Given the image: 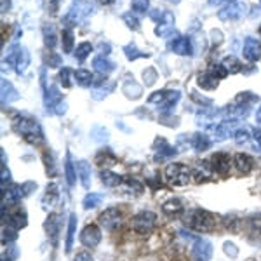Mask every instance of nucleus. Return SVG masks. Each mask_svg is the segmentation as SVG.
<instances>
[{"label":"nucleus","instance_id":"1","mask_svg":"<svg viewBox=\"0 0 261 261\" xmlns=\"http://www.w3.org/2000/svg\"><path fill=\"white\" fill-rule=\"evenodd\" d=\"M12 127H14V130L23 138L24 141L30 143V145L44 143V133H42V127L39 125V122L30 119V117L18 115L14 119V122H12Z\"/></svg>","mask_w":261,"mask_h":261},{"label":"nucleus","instance_id":"2","mask_svg":"<svg viewBox=\"0 0 261 261\" xmlns=\"http://www.w3.org/2000/svg\"><path fill=\"white\" fill-rule=\"evenodd\" d=\"M185 223L188 225V228L195 231H211L216 226V218L204 209H193L185 218Z\"/></svg>","mask_w":261,"mask_h":261},{"label":"nucleus","instance_id":"3","mask_svg":"<svg viewBox=\"0 0 261 261\" xmlns=\"http://www.w3.org/2000/svg\"><path fill=\"white\" fill-rule=\"evenodd\" d=\"M192 178V169L185 164H169L166 167V179L171 187H187Z\"/></svg>","mask_w":261,"mask_h":261},{"label":"nucleus","instance_id":"4","mask_svg":"<svg viewBox=\"0 0 261 261\" xmlns=\"http://www.w3.org/2000/svg\"><path fill=\"white\" fill-rule=\"evenodd\" d=\"M155 223H157V216H155V213L141 211V213H138L136 216L133 218L130 226H133V230L136 231V233L146 235V233H150V231L155 228Z\"/></svg>","mask_w":261,"mask_h":261},{"label":"nucleus","instance_id":"5","mask_svg":"<svg viewBox=\"0 0 261 261\" xmlns=\"http://www.w3.org/2000/svg\"><path fill=\"white\" fill-rule=\"evenodd\" d=\"M92 11H94L92 4H87V2L75 4V6L70 9L68 14L65 16V24L66 27H77V24L82 23V21L86 19Z\"/></svg>","mask_w":261,"mask_h":261},{"label":"nucleus","instance_id":"6","mask_svg":"<svg viewBox=\"0 0 261 261\" xmlns=\"http://www.w3.org/2000/svg\"><path fill=\"white\" fill-rule=\"evenodd\" d=\"M179 92L178 91H159L153 92V94L148 98V103L151 105H159L161 110H169V108L174 107L179 99Z\"/></svg>","mask_w":261,"mask_h":261},{"label":"nucleus","instance_id":"7","mask_svg":"<svg viewBox=\"0 0 261 261\" xmlns=\"http://www.w3.org/2000/svg\"><path fill=\"white\" fill-rule=\"evenodd\" d=\"M247 12V6L242 2H230L218 12V18L223 21H239Z\"/></svg>","mask_w":261,"mask_h":261},{"label":"nucleus","instance_id":"8","mask_svg":"<svg viewBox=\"0 0 261 261\" xmlns=\"http://www.w3.org/2000/svg\"><path fill=\"white\" fill-rule=\"evenodd\" d=\"M237 120H225V122H220L216 125H211L209 130H211V136L214 141H223L226 138H230L231 134H235L237 130Z\"/></svg>","mask_w":261,"mask_h":261},{"label":"nucleus","instance_id":"9","mask_svg":"<svg viewBox=\"0 0 261 261\" xmlns=\"http://www.w3.org/2000/svg\"><path fill=\"white\" fill-rule=\"evenodd\" d=\"M99 223L103 228L107 230H115L120 226L122 223V213L117 207H108L99 214Z\"/></svg>","mask_w":261,"mask_h":261},{"label":"nucleus","instance_id":"10","mask_svg":"<svg viewBox=\"0 0 261 261\" xmlns=\"http://www.w3.org/2000/svg\"><path fill=\"white\" fill-rule=\"evenodd\" d=\"M44 226H45V233H47L50 244H53V246H58L60 233H61V214H49V218L45 220Z\"/></svg>","mask_w":261,"mask_h":261},{"label":"nucleus","instance_id":"11","mask_svg":"<svg viewBox=\"0 0 261 261\" xmlns=\"http://www.w3.org/2000/svg\"><path fill=\"white\" fill-rule=\"evenodd\" d=\"M192 254H193V259L195 261H211V258H213L211 242L205 241V239H195Z\"/></svg>","mask_w":261,"mask_h":261},{"label":"nucleus","instance_id":"12","mask_svg":"<svg viewBox=\"0 0 261 261\" xmlns=\"http://www.w3.org/2000/svg\"><path fill=\"white\" fill-rule=\"evenodd\" d=\"M209 164H211V169L214 172H220V174H226L231 167V159L228 153L225 151H218L209 157Z\"/></svg>","mask_w":261,"mask_h":261},{"label":"nucleus","instance_id":"13","mask_svg":"<svg viewBox=\"0 0 261 261\" xmlns=\"http://www.w3.org/2000/svg\"><path fill=\"white\" fill-rule=\"evenodd\" d=\"M81 242L86 247H89V249L98 247V244L101 242V230L96 225H87L81 231Z\"/></svg>","mask_w":261,"mask_h":261},{"label":"nucleus","instance_id":"14","mask_svg":"<svg viewBox=\"0 0 261 261\" xmlns=\"http://www.w3.org/2000/svg\"><path fill=\"white\" fill-rule=\"evenodd\" d=\"M24 193L21 190V185H9L7 188L2 190V207H11V205H16L18 202L23 199Z\"/></svg>","mask_w":261,"mask_h":261},{"label":"nucleus","instance_id":"15","mask_svg":"<svg viewBox=\"0 0 261 261\" xmlns=\"http://www.w3.org/2000/svg\"><path fill=\"white\" fill-rule=\"evenodd\" d=\"M244 58L247 61H258V58L261 56V42L258 39H252V37H247L244 40Z\"/></svg>","mask_w":261,"mask_h":261},{"label":"nucleus","instance_id":"16","mask_svg":"<svg viewBox=\"0 0 261 261\" xmlns=\"http://www.w3.org/2000/svg\"><path fill=\"white\" fill-rule=\"evenodd\" d=\"M169 49L172 53L179 54V56H190L193 53L192 40L188 39V37H176L174 40L169 42Z\"/></svg>","mask_w":261,"mask_h":261},{"label":"nucleus","instance_id":"17","mask_svg":"<svg viewBox=\"0 0 261 261\" xmlns=\"http://www.w3.org/2000/svg\"><path fill=\"white\" fill-rule=\"evenodd\" d=\"M213 172L214 171L211 169V164H209V161H204V162L197 164L195 169L192 171V176L197 183H205V181H209L213 178Z\"/></svg>","mask_w":261,"mask_h":261},{"label":"nucleus","instance_id":"18","mask_svg":"<svg viewBox=\"0 0 261 261\" xmlns=\"http://www.w3.org/2000/svg\"><path fill=\"white\" fill-rule=\"evenodd\" d=\"M153 148H155V151H157V161L159 162H162V161H166V159L174 157L176 155V148H172V146L164 140V138L155 141Z\"/></svg>","mask_w":261,"mask_h":261},{"label":"nucleus","instance_id":"19","mask_svg":"<svg viewBox=\"0 0 261 261\" xmlns=\"http://www.w3.org/2000/svg\"><path fill=\"white\" fill-rule=\"evenodd\" d=\"M27 223H28V218H27V211H24V209H16L14 213H11L9 216H7V225L16 230L24 228Z\"/></svg>","mask_w":261,"mask_h":261},{"label":"nucleus","instance_id":"20","mask_svg":"<svg viewBox=\"0 0 261 261\" xmlns=\"http://www.w3.org/2000/svg\"><path fill=\"white\" fill-rule=\"evenodd\" d=\"M45 108L50 112H54V108L58 107V105L61 103V94H60V89H58L56 86H50L45 89Z\"/></svg>","mask_w":261,"mask_h":261},{"label":"nucleus","instance_id":"21","mask_svg":"<svg viewBox=\"0 0 261 261\" xmlns=\"http://www.w3.org/2000/svg\"><path fill=\"white\" fill-rule=\"evenodd\" d=\"M155 33H157L159 37H167V35H171V33H174V18H172L171 12L164 14V19H161V24L157 27Z\"/></svg>","mask_w":261,"mask_h":261},{"label":"nucleus","instance_id":"22","mask_svg":"<svg viewBox=\"0 0 261 261\" xmlns=\"http://www.w3.org/2000/svg\"><path fill=\"white\" fill-rule=\"evenodd\" d=\"M120 187H122V190H124L125 193H129V195H133V197L140 195V193L143 192V185L138 179L130 178V176H125V178H122Z\"/></svg>","mask_w":261,"mask_h":261},{"label":"nucleus","instance_id":"23","mask_svg":"<svg viewBox=\"0 0 261 261\" xmlns=\"http://www.w3.org/2000/svg\"><path fill=\"white\" fill-rule=\"evenodd\" d=\"M58 200H60V190H58V185L50 183L47 187V190H45L42 205H44V209H50V207H54V205L58 204Z\"/></svg>","mask_w":261,"mask_h":261},{"label":"nucleus","instance_id":"24","mask_svg":"<svg viewBox=\"0 0 261 261\" xmlns=\"http://www.w3.org/2000/svg\"><path fill=\"white\" fill-rule=\"evenodd\" d=\"M233 164H235V167H237L239 172L247 174V172H251L252 166H254V161H252L251 155H247V153H237L233 159Z\"/></svg>","mask_w":261,"mask_h":261},{"label":"nucleus","instance_id":"25","mask_svg":"<svg viewBox=\"0 0 261 261\" xmlns=\"http://www.w3.org/2000/svg\"><path fill=\"white\" fill-rule=\"evenodd\" d=\"M77 172L79 178H81V183L84 188L91 187V164L87 161H79L77 162Z\"/></svg>","mask_w":261,"mask_h":261},{"label":"nucleus","instance_id":"26","mask_svg":"<svg viewBox=\"0 0 261 261\" xmlns=\"http://www.w3.org/2000/svg\"><path fill=\"white\" fill-rule=\"evenodd\" d=\"M99 179L103 181L105 187H110V188H115L119 187V185L122 183V178L119 174H115L113 171L110 169H101L99 171Z\"/></svg>","mask_w":261,"mask_h":261},{"label":"nucleus","instance_id":"27","mask_svg":"<svg viewBox=\"0 0 261 261\" xmlns=\"http://www.w3.org/2000/svg\"><path fill=\"white\" fill-rule=\"evenodd\" d=\"M92 66H94V70L98 71L101 75H107L110 73V71L115 68V65H113V61L108 60L107 56H98L94 58V61H92Z\"/></svg>","mask_w":261,"mask_h":261},{"label":"nucleus","instance_id":"28","mask_svg":"<svg viewBox=\"0 0 261 261\" xmlns=\"http://www.w3.org/2000/svg\"><path fill=\"white\" fill-rule=\"evenodd\" d=\"M18 98H19V94H18V91L14 89V86H12L11 82H7L6 79H2V103L7 105Z\"/></svg>","mask_w":261,"mask_h":261},{"label":"nucleus","instance_id":"29","mask_svg":"<svg viewBox=\"0 0 261 261\" xmlns=\"http://www.w3.org/2000/svg\"><path fill=\"white\" fill-rule=\"evenodd\" d=\"M44 32V42H45V47L53 50L56 47V40H58V35H56V27L54 24H44L42 28Z\"/></svg>","mask_w":261,"mask_h":261},{"label":"nucleus","instance_id":"30","mask_svg":"<svg viewBox=\"0 0 261 261\" xmlns=\"http://www.w3.org/2000/svg\"><path fill=\"white\" fill-rule=\"evenodd\" d=\"M197 82H199V86L202 87V89H205V91L216 89L218 84H220V81H218L216 77H213L209 71H205V73H200L199 79H197Z\"/></svg>","mask_w":261,"mask_h":261},{"label":"nucleus","instance_id":"31","mask_svg":"<svg viewBox=\"0 0 261 261\" xmlns=\"http://www.w3.org/2000/svg\"><path fill=\"white\" fill-rule=\"evenodd\" d=\"M249 103L246 105H231V107L226 108V113H228V119L231 117V120H237V119H242L249 113Z\"/></svg>","mask_w":261,"mask_h":261},{"label":"nucleus","instance_id":"32","mask_svg":"<svg viewBox=\"0 0 261 261\" xmlns=\"http://www.w3.org/2000/svg\"><path fill=\"white\" fill-rule=\"evenodd\" d=\"M183 209L185 207H183V202H181V199H169V200H166L162 204V211L166 214H169V216L179 214Z\"/></svg>","mask_w":261,"mask_h":261},{"label":"nucleus","instance_id":"33","mask_svg":"<svg viewBox=\"0 0 261 261\" xmlns=\"http://www.w3.org/2000/svg\"><path fill=\"white\" fill-rule=\"evenodd\" d=\"M65 178L68 181L70 187H73V185L77 183V171H75V167H73V161H71L70 151L66 153V161H65Z\"/></svg>","mask_w":261,"mask_h":261},{"label":"nucleus","instance_id":"34","mask_svg":"<svg viewBox=\"0 0 261 261\" xmlns=\"http://www.w3.org/2000/svg\"><path fill=\"white\" fill-rule=\"evenodd\" d=\"M192 145H193V148H195L197 151H205V150L211 148V140H209L205 134L199 133V134H195V136H193Z\"/></svg>","mask_w":261,"mask_h":261},{"label":"nucleus","instance_id":"35","mask_svg":"<svg viewBox=\"0 0 261 261\" xmlns=\"http://www.w3.org/2000/svg\"><path fill=\"white\" fill-rule=\"evenodd\" d=\"M113 87H115V82H107V84H103V86H99V87H96L94 91H92V98L94 99H105L108 94H112L113 92Z\"/></svg>","mask_w":261,"mask_h":261},{"label":"nucleus","instance_id":"36","mask_svg":"<svg viewBox=\"0 0 261 261\" xmlns=\"http://www.w3.org/2000/svg\"><path fill=\"white\" fill-rule=\"evenodd\" d=\"M75 228H77V216H75V214H70V221H68V233H66V246H65V251H66V252H70V251H71V246H73Z\"/></svg>","mask_w":261,"mask_h":261},{"label":"nucleus","instance_id":"37","mask_svg":"<svg viewBox=\"0 0 261 261\" xmlns=\"http://www.w3.org/2000/svg\"><path fill=\"white\" fill-rule=\"evenodd\" d=\"M103 202V195L101 193H87L86 197H84V202H82V205H84V209H96L98 205Z\"/></svg>","mask_w":261,"mask_h":261},{"label":"nucleus","instance_id":"38","mask_svg":"<svg viewBox=\"0 0 261 261\" xmlns=\"http://www.w3.org/2000/svg\"><path fill=\"white\" fill-rule=\"evenodd\" d=\"M223 66L226 68V71H228L230 75H233V73H239V71L242 70V63L237 60L235 56H226L225 60H223L221 63Z\"/></svg>","mask_w":261,"mask_h":261},{"label":"nucleus","instance_id":"39","mask_svg":"<svg viewBox=\"0 0 261 261\" xmlns=\"http://www.w3.org/2000/svg\"><path fill=\"white\" fill-rule=\"evenodd\" d=\"M141 92L143 89L134 81H129L124 84V94L127 96L129 99H138L141 96Z\"/></svg>","mask_w":261,"mask_h":261},{"label":"nucleus","instance_id":"40","mask_svg":"<svg viewBox=\"0 0 261 261\" xmlns=\"http://www.w3.org/2000/svg\"><path fill=\"white\" fill-rule=\"evenodd\" d=\"M75 81H77L79 86H82V87H87V86H91L92 81H94V77L91 75V71L89 70H77L75 71Z\"/></svg>","mask_w":261,"mask_h":261},{"label":"nucleus","instance_id":"41","mask_svg":"<svg viewBox=\"0 0 261 261\" xmlns=\"http://www.w3.org/2000/svg\"><path fill=\"white\" fill-rule=\"evenodd\" d=\"M16 237H18V230L12 228L9 225H4L2 226V244L4 246H9L16 241Z\"/></svg>","mask_w":261,"mask_h":261},{"label":"nucleus","instance_id":"42","mask_svg":"<svg viewBox=\"0 0 261 261\" xmlns=\"http://www.w3.org/2000/svg\"><path fill=\"white\" fill-rule=\"evenodd\" d=\"M73 40H75V37H73V33H71V30H63L61 33V42H63V50H65L66 54H70L71 53V49H73Z\"/></svg>","mask_w":261,"mask_h":261},{"label":"nucleus","instance_id":"43","mask_svg":"<svg viewBox=\"0 0 261 261\" xmlns=\"http://www.w3.org/2000/svg\"><path fill=\"white\" fill-rule=\"evenodd\" d=\"M124 53H125V56H127L130 61L138 60V58H146V56H148L146 53H141V50L136 47V44H127L124 47Z\"/></svg>","mask_w":261,"mask_h":261},{"label":"nucleus","instance_id":"44","mask_svg":"<svg viewBox=\"0 0 261 261\" xmlns=\"http://www.w3.org/2000/svg\"><path fill=\"white\" fill-rule=\"evenodd\" d=\"M91 50H92V45L89 44V42H84V44L79 45L77 50H75V58H77V61L82 63L91 54Z\"/></svg>","mask_w":261,"mask_h":261},{"label":"nucleus","instance_id":"45","mask_svg":"<svg viewBox=\"0 0 261 261\" xmlns=\"http://www.w3.org/2000/svg\"><path fill=\"white\" fill-rule=\"evenodd\" d=\"M44 164H45V171H47V176H56V164H54L53 153L50 151H45L44 153Z\"/></svg>","mask_w":261,"mask_h":261},{"label":"nucleus","instance_id":"46","mask_svg":"<svg viewBox=\"0 0 261 261\" xmlns=\"http://www.w3.org/2000/svg\"><path fill=\"white\" fill-rule=\"evenodd\" d=\"M122 19H124V23L127 24L130 30H140V19H138V16H134L133 12H125V14L122 16Z\"/></svg>","mask_w":261,"mask_h":261},{"label":"nucleus","instance_id":"47","mask_svg":"<svg viewBox=\"0 0 261 261\" xmlns=\"http://www.w3.org/2000/svg\"><path fill=\"white\" fill-rule=\"evenodd\" d=\"M233 138H235V141H237L239 145H246V143L251 140V133L247 129H244V127H239L237 130H235Z\"/></svg>","mask_w":261,"mask_h":261},{"label":"nucleus","instance_id":"48","mask_svg":"<svg viewBox=\"0 0 261 261\" xmlns=\"http://www.w3.org/2000/svg\"><path fill=\"white\" fill-rule=\"evenodd\" d=\"M209 73L213 75V77H216L218 81H221V79H225L226 75H228V71L223 65H211L209 66Z\"/></svg>","mask_w":261,"mask_h":261},{"label":"nucleus","instance_id":"49","mask_svg":"<svg viewBox=\"0 0 261 261\" xmlns=\"http://www.w3.org/2000/svg\"><path fill=\"white\" fill-rule=\"evenodd\" d=\"M71 77H75V73L70 68H63L60 71V81L63 84V87H66V89L71 87Z\"/></svg>","mask_w":261,"mask_h":261},{"label":"nucleus","instance_id":"50","mask_svg":"<svg viewBox=\"0 0 261 261\" xmlns=\"http://www.w3.org/2000/svg\"><path fill=\"white\" fill-rule=\"evenodd\" d=\"M143 81H145L146 86H153L155 81H157V71H155V68H146L145 73H143Z\"/></svg>","mask_w":261,"mask_h":261},{"label":"nucleus","instance_id":"51","mask_svg":"<svg viewBox=\"0 0 261 261\" xmlns=\"http://www.w3.org/2000/svg\"><path fill=\"white\" fill-rule=\"evenodd\" d=\"M150 7V0H133V9L136 12H146Z\"/></svg>","mask_w":261,"mask_h":261},{"label":"nucleus","instance_id":"52","mask_svg":"<svg viewBox=\"0 0 261 261\" xmlns=\"http://www.w3.org/2000/svg\"><path fill=\"white\" fill-rule=\"evenodd\" d=\"M21 190H23L24 197L30 195V193H32L33 190H37V183H33V181H27V183L21 185Z\"/></svg>","mask_w":261,"mask_h":261},{"label":"nucleus","instance_id":"53","mask_svg":"<svg viewBox=\"0 0 261 261\" xmlns=\"http://www.w3.org/2000/svg\"><path fill=\"white\" fill-rule=\"evenodd\" d=\"M223 249H225L226 254L231 256V258H235V256L239 254V249H237V247H235L231 242H225V246H223Z\"/></svg>","mask_w":261,"mask_h":261},{"label":"nucleus","instance_id":"54","mask_svg":"<svg viewBox=\"0 0 261 261\" xmlns=\"http://www.w3.org/2000/svg\"><path fill=\"white\" fill-rule=\"evenodd\" d=\"M252 138H254V143H256L254 150L261 151V129H258V127L252 129Z\"/></svg>","mask_w":261,"mask_h":261},{"label":"nucleus","instance_id":"55","mask_svg":"<svg viewBox=\"0 0 261 261\" xmlns=\"http://www.w3.org/2000/svg\"><path fill=\"white\" fill-rule=\"evenodd\" d=\"M47 65L49 66H53V68H56V66H60L61 65V58H60V54H50V58H47Z\"/></svg>","mask_w":261,"mask_h":261},{"label":"nucleus","instance_id":"56","mask_svg":"<svg viewBox=\"0 0 261 261\" xmlns=\"http://www.w3.org/2000/svg\"><path fill=\"white\" fill-rule=\"evenodd\" d=\"M75 261H94V259H92V256L89 254V252L84 251V252H79V254L75 256Z\"/></svg>","mask_w":261,"mask_h":261},{"label":"nucleus","instance_id":"57","mask_svg":"<svg viewBox=\"0 0 261 261\" xmlns=\"http://www.w3.org/2000/svg\"><path fill=\"white\" fill-rule=\"evenodd\" d=\"M66 110H68V107H66L65 101H61V103L58 105L56 108H54V113H56V115H63V113H65Z\"/></svg>","mask_w":261,"mask_h":261},{"label":"nucleus","instance_id":"58","mask_svg":"<svg viewBox=\"0 0 261 261\" xmlns=\"http://www.w3.org/2000/svg\"><path fill=\"white\" fill-rule=\"evenodd\" d=\"M11 9V0H2V12Z\"/></svg>","mask_w":261,"mask_h":261},{"label":"nucleus","instance_id":"59","mask_svg":"<svg viewBox=\"0 0 261 261\" xmlns=\"http://www.w3.org/2000/svg\"><path fill=\"white\" fill-rule=\"evenodd\" d=\"M99 4H103V6H110V4H113L115 0H98Z\"/></svg>","mask_w":261,"mask_h":261},{"label":"nucleus","instance_id":"60","mask_svg":"<svg viewBox=\"0 0 261 261\" xmlns=\"http://www.w3.org/2000/svg\"><path fill=\"white\" fill-rule=\"evenodd\" d=\"M256 120H258V124H261V107L258 108V113H256Z\"/></svg>","mask_w":261,"mask_h":261},{"label":"nucleus","instance_id":"61","mask_svg":"<svg viewBox=\"0 0 261 261\" xmlns=\"http://www.w3.org/2000/svg\"><path fill=\"white\" fill-rule=\"evenodd\" d=\"M2 261H14V259H12V258H9V256H7L6 252H4V254H2Z\"/></svg>","mask_w":261,"mask_h":261},{"label":"nucleus","instance_id":"62","mask_svg":"<svg viewBox=\"0 0 261 261\" xmlns=\"http://www.w3.org/2000/svg\"><path fill=\"white\" fill-rule=\"evenodd\" d=\"M169 2H172V4H179V0H169Z\"/></svg>","mask_w":261,"mask_h":261},{"label":"nucleus","instance_id":"63","mask_svg":"<svg viewBox=\"0 0 261 261\" xmlns=\"http://www.w3.org/2000/svg\"><path fill=\"white\" fill-rule=\"evenodd\" d=\"M259 33H261V27H259Z\"/></svg>","mask_w":261,"mask_h":261},{"label":"nucleus","instance_id":"64","mask_svg":"<svg viewBox=\"0 0 261 261\" xmlns=\"http://www.w3.org/2000/svg\"><path fill=\"white\" fill-rule=\"evenodd\" d=\"M259 2H261V0H259Z\"/></svg>","mask_w":261,"mask_h":261}]
</instances>
